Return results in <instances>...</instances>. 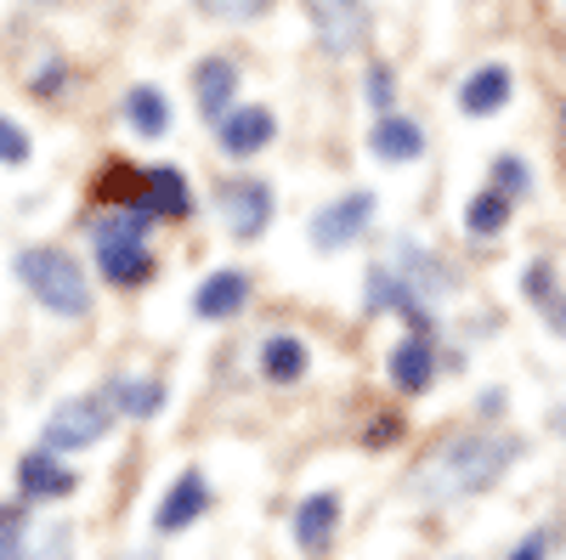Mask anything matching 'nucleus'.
<instances>
[{"mask_svg": "<svg viewBox=\"0 0 566 560\" xmlns=\"http://www.w3.org/2000/svg\"><path fill=\"white\" fill-rule=\"evenodd\" d=\"M504 221H510V199L504 193H476V199H470V210H464V226L476 232V239L504 232Z\"/></svg>", "mask_w": 566, "mask_h": 560, "instance_id": "5701e85b", "label": "nucleus"}, {"mask_svg": "<svg viewBox=\"0 0 566 560\" xmlns=\"http://www.w3.org/2000/svg\"><path fill=\"white\" fill-rule=\"evenodd\" d=\"M391 266L408 277V284H413L419 295H448V289L459 284V277H453L448 266H437L431 255H424V250H413V244H397V250H391Z\"/></svg>", "mask_w": 566, "mask_h": 560, "instance_id": "aec40b11", "label": "nucleus"}, {"mask_svg": "<svg viewBox=\"0 0 566 560\" xmlns=\"http://www.w3.org/2000/svg\"><path fill=\"white\" fill-rule=\"evenodd\" d=\"M419 300H424V295L408 284V277H402L391 261L368 272V306H374V311H402L413 329H424V323H431V311H424Z\"/></svg>", "mask_w": 566, "mask_h": 560, "instance_id": "1a4fd4ad", "label": "nucleus"}, {"mask_svg": "<svg viewBox=\"0 0 566 560\" xmlns=\"http://www.w3.org/2000/svg\"><path fill=\"white\" fill-rule=\"evenodd\" d=\"M216 210H221L232 239L250 244V239H261L266 221H272V187L255 181V176H227V181H216Z\"/></svg>", "mask_w": 566, "mask_h": 560, "instance_id": "39448f33", "label": "nucleus"}, {"mask_svg": "<svg viewBox=\"0 0 566 560\" xmlns=\"http://www.w3.org/2000/svg\"><path fill=\"white\" fill-rule=\"evenodd\" d=\"M210 509V482L199 476V471H181L176 482H170V493L159 498V516H154V527L170 538V532H187L199 516Z\"/></svg>", "mask_w": 566, "mask_h": 560, "instance_id": "6e6552de", "label": "nucleus"}, {"mask_svg": "<svg viewBox=\"0 0 566 560\" xmlns=\"http://www.w3.org/2000/svg\"><path fill=\"white\" fill-rule=\"evenodd\" d=\"M57 85H63V63H52V68H45L40 80H29V91H40V97H52Z\"/></svg>", "mask_w": 566, "mask_h": 560, "instance_id": "7c9ffc66", "label": "nucleus"}, {"mask_svg": "<svg viewBox=\"0 0 566 560\" xmlns=\"http://www.w3.org/2000/svg\"><path fill=\"white\" fill-rule=\"evenodd\" d=\"M193 85H199V108H205V119L221 125V119L232 114V97H239V68H232L227 57H205L199 74H193Z\"/></svg>", "mask_w": 566, "mask_h": 560, "instance_id": "2eb2a0df", "label": "nucleus"}, {"mask_svg": "<svg viewBox=\"0 0 566 560\" xmlns=\"http://www.w3.org/2000/svg\"><path fill=\"white\" fill-rule=\"evenodd\" d=\"M250 306V277L244 272H210L193 289V317L216 323V317H239Z\"/></svg>", "mask_w": 566, "mask_h": 560, "instance_id": "ddd939ff", "label": "nucleus"}, {"mask_svg": "<svg viewBox=\"0 0 566 560\" xmlns=\"http://www.w3.org/2000/svg\"><path fill=\"white\" fill-rule=\"evenodd\" d=\"M142 215H154V221H187L193 215V193H187V181L181 170L170 165H148V187H142Z\"/></svg>", "mask_w": 566, "mask_h": 560, "instance_id": "9d476101", "label": "nucleus"}, {"mask_svg": "<svg viewBox=\"0 0 566 560\" xmlns=\"http://www.w3.org/2000/svg\"><path fill=\"white\" fill-rule=\"evenodd\" d=\"M306 12L317 23V45H323V52L346 57L352 45H363V29H368L363 0H306Z\"/></svg>", "mask_w": 566, "mask_h": 560, "instance_id": "0eeeda50", "label": "nucleus"}, {"mask_svg": "<svg viewBox=\"0 0 566 560\" xmlns=\"http://www.w3.org/2000/svg\"><path fill=\"white\" fill-rule=\"evenodd\" d=\"M277 136V119L266 114V108H232L221 125H216V142L232 154V159H250V154H261L266 142Z\"/></svg>", "mask_w": 566, "mask_h": 560, "instance_id": "9b49d317", "label": "nucleus"}, {"mask_svg": "<svg viewBox=\"0 0 566 560\" xmlns=\"http://www.w3.org/2000/svg\"><path fill=\"white\" fill-rule=\"evenodd\" d=\"M368 97H374V108L391 114V68H368Z\"/></svg>", "mask_w": 566, "mask_h": 560, "instance_id": "cd10ccee", "label": "nucleus"}, {"mask_svg": "<svg viewBox=\"0 0 566 560\" xmlns=\"http://www.w3.org/2000/svg\"><path fill=\"white\" fill-rule=\"evenodd\" d=\"M0 165H29V136L0 114Z\"/></svg>", "mask_w": 566, "mask_h": 560, "instance_id": "393cba45", "label": "nucleus"}, {"mask_svg": "<svg viewBox=\"0 0 566 560\" xmlns=\"http://www.w3.org/2000/svg\"><path fill=\"white\" fill-rule=\"evenodd\" d=\"M515 453H522L515 436H453L448 447H437L431 458L413 464L408 493L424 504H459L470 493H488L515 464Z\"/></svg>", "mask_w": 566, "mask_h": 560, "instance_id": "f257e3e1", "label": "nucleus"}, {"mask_svg": "<svg viewBox=\"0 0 566 560\" xmlns=\"http://www.w3.org/2000/svg\"><path fill=\"white\" fill-rule=\"evenodd\" d=\"M18 487H23V498L45 504V498H69V493L80 487V476L63 471V464L52 458V447H34V453H23V464H18Z\"/></svg>", "mask_w": 566, "mask_h": 560, "instance_id": "f8f14e48", "label": "nucleus"}, {"mask_svg": "<svg viewBox=\"0 0 566 560\" xmlns=\"http://www.w3.org/2000/svg\"><path fill=\"white\" fill-rule=\"evenodd\" d=\"M397 431H402L397 419H374V425H368V447H386V442H391Z\"/></svg>", "mask_w": 566, "mask_h": 560, "instance_id": "c756f323", "label": "nucleus"}, {"mask_svg": "<svg viewBox=\"0 0 566 560\" xmlns=\"http://www.w3.org/2000/svg\"><path fill=\"white\" fill-rule=\"evenodd\" d=\"M368 148L380 154L386 165H408L424 154V130L402 114H386V119H374V136H368Z\"/></svg>", "mask_w": 566, "mask_h": 560, "instance_id": "f3484780", "label": "nucleus"}, {"mask_svg": "<svg viewBox=\"0 0 566 560\" xmlns=\"http://www.w3.org/2000/svg\"><path fill=\"white\" fill-rule=\"evenodd\" d=\"M18 277L29 284V295L45 311H57V317H85L91 311V284H85L80 261L63 255V250H23L18 255Z\"/></svg>", "mask_w": 566, "mask_h": 560, "instance_id": "7ed1b4c3", "label": "nucleus"}, {"mask_svg": "<svg viewBox=\"0 0 566 560\" xmlns=\"http://www.w3.org/2000/svg\"><path fill=\"white\" fill-rule=\"evenodd\" d=\"M544 549H549V538H544V532H533V538L515 543V554H510V560H544Z\"/></svg>", "mask_w": 566, "mask_h": 560, "instance_id": "c85d7f7f", "label": "nucleus"}, {"mask_svg": "<svg viewBox=\"0 0 566 560\" xmlns=\"http://www.w3.org/2000/svg\"><path fill=\"white\" fill-rule=\"evenodd\" d=\"M431 380H437V346L424 340V335H408L391 351V385L408 391V397H419V391H431Z\"/></svg>", "mask_w": 566, "mask_h": 560, "instance_id": "4468645a", "label": "nucleus"}, {"mask_svg": "<svg viewBox=\"0 0 566 560\" xmlns=\"http://www.w3.org/2000/svg\"><path fill=\"white\" fill-rule=\"evenodd\" d=\"M114 560H148V554H114Z\"/></svg>", "mask_w": 566, "mask_h": 560, "instance_id": "2f4dec72", "label": "nucleus"}, {"mask_svg": "<svg viewBox=\"0 0 566 560\" xmlns=\"http://www.w3.org/2000/svg\"><path fill=\"white\" fill-rule=\"evenodd\" d=\"M261 373L272 385H295L301 373H306V340H295V335H272L266 346H261Z\"/></svg>", "mask_w": 566, "mask_h": 560, "instance_id": "412c9836", "label": "nucleus"}, {"mask_svg": "<svg viewBox=\"0 0 566 560\" xmlns=\"http://www.w3.org/2000/svg\"><path fill=\"white\" fill-rule=\"evenodd\" d=\"M335 527H340V498H335V493H312V498L295 509V543H301L306 554H323L328 538H335Z\"/></svg>", "mask_w": 566, "mask_h": 560, "instance_id": "dca6fc26", "label": "nucleus"}, {"mask_svg": "<svg viewBox=\"0 0 566 560\" xmlns=\"http://www.w3.org/2000/svg\"><path fill=\"white\" fill-rule=\"evenodd\" d=\"M510 103V68H499V63H488V68H476L464 80V91H459V108L470 114V119H482V114H499Z\"/></svg>", "mask_w": 566, "mask_h": 560, "instance_id": "a211bd4d", "label": "nucleus"}, {"mask_svg": "<svg viewBox=\"0 0 566 560\" xmlns=\"http://www.w3.org/2000/svg\"><path fill=\"white\" fill-rule=\"evenodd\" d=\"M148 221L154 215H142V210H108V215H97V226H91V232H97V266H103L108 284L136 289V284H148V277H154V255H148V244H142Z\"/></svg>", "mask_w": 566, "mask_h": 560, "instance_id": "f03ea898", "label": "nucleus"}, {"mask_svg": "<svg viewBox=\"0 0 566 560\" xmlns=\"http://www.w3.org/2000/svg\"><path fill=\"white\" fill-rule=\"evenodd\" d=\"M493 176H499V187L504 193H527L533 187V176H527V165L515 159V154H504V159H493Z\"/></svg>", "mask_w": 566, "mask_h": 560, "instance_id": "a878e982", "label": "nucleus"}, {"mask_svg": "<svg viewBox=\"0 0 566 560\" xmlns=\"http://www.w3.org/2000/svg\"><path fill=\"white\" fill-rule=\"evenodd\" d=\"M205 12H216V18H232V23H244V18H261L266 12V0H199Z\"/></svg>", "mask_w": 566, "mask_h": 560, "instance_id": "bb28decb", "label": "nucleus"}, {"mask_svg": "<svg viewBox=\"0 0 566 560\" xmlns=\"http://www.w3.org/2000/svg\"><path fill=\"white\" fill-rule=\"evenodd\" d=\"M114 391V408L125 413V419H154L159 408H165V385L159 380H119V385H108Z\"/></svg>", "mask_w": 566, "mask_h": 560, "instance_id": "4be33fe9", "label": "nucleus"}, {"mask_svg": "<svg viewBox=\"0 0 566 560\" xmlns=\"http://www.w3.org/2000/svg\"><path fill=\"white\" fill-rule=\"evenodd\" d=\"M374 221V193H346L328 210L312 215V244L317 250H346L352 239H363V226Z\"/></svg>", "mask_w": 566, "mask_h": 560, "instance_id": "423d86ee", "label": "nucleus"}, {"mask_svg": "<svg viewBox=\"0 0 566 560\" xmlns=\"http://www.w3.org/2000/svg\"><path fill=\"white\" fill-rule=\"evenodd\" d=\"M560 119H566V108H560Z\"/></svg>", "mask_w": 566, "mask_h": 560, "instance_id": "473e14b6", "label": "nucleus"}, {"mask_svg": "<svg viewBox=\"0 0 566 560\" xmlns=\"http://www.w3.org/2000/svg\"><path fill=\"white\" fill-rule=\"evenodd\" d=\"M0 560H23V509H0Z\"/></svg>", "mask_w": 566, "mask_h": 560, "instance_id": "b1692460", "label": "nucleus"}, {"mask_svg": "<svg viewBox=\"0 0 566 560\" xmlns=\"http://www.w3.org/2000/svg\"><path fill=\"white\" fill-rule=\"evenodd\" d=\"M125 119H130L136 136H165L176 114H170V97L159 85H130L125 91Z\"/></svg>", "mask_w": 566, "mask_h": 560, "instance_id": "6ab92c4d", "label": "nucleus"}, {"mask_svg": "<svg viewBox=\"0 0 566 560\" xmlns=\"http://www.w3.org/2000/svg\"><path fill=\"white\" fill-rule=\"evenodd\" d=\"M108 419H114V402L108 397H69L52 408V419H45V447L52 453H74V447H97L108 436Z\"/></svg>", "mask_w": 566, "mask_h": 560, "instance_id": "20e7f679", "label": "nucleus"}]
</instances>
